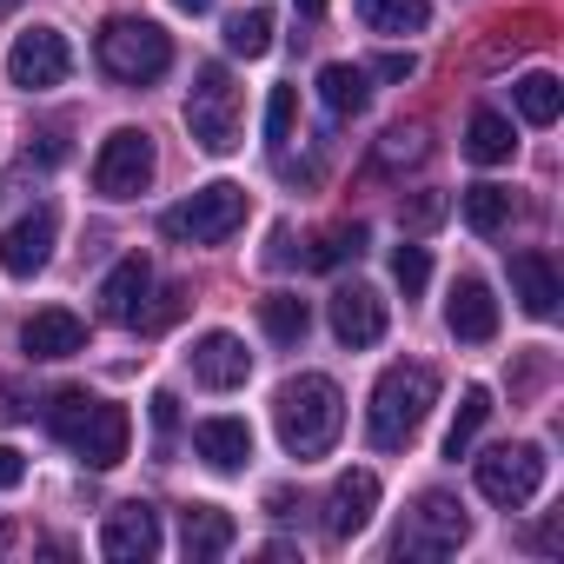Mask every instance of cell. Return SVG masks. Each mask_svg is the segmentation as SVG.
Instances as JSON below:
<instances>
[{"instance_id":"cell-1","label":"cell","mask_w":564,"mask_h":564,"mask_svg":"<svg viewBox=\"0 0 564 564\" xmlns=\"http://www.w3.org/2000/svg\"><path fill=\"white\" fill-rule=\"evenodd\" d=\"M272 425H279V445H286L293 458H326L346 432V399L326 372H300L279 386L272 399Z\"/></svg>"},{"instance_id":"cell-2","label":"cell","mask_w":564,"mask_h":564,"mask_svg":"<svg viewBox=\"0 0 564 564\" xmlns=\"http://www.w3.org/2000/svg\"><path fill=\"white\" fill-rule=\"evenodd\" d=\"M47 432H54L61 445H74L94 471H113V465L127 458V445H133V419H127V405H107V399H94V392H80V386L54 392V405H47Z\"/></svg>"},{"instance_id":"cell-3","label":"cell","mask_w":564,"mask_h":564,"mask_svg":"<svg viewBox=\"0 0 564 564\" xmlns=\"http://www.w3.org/2000/svg\"><path fill=\"white\" fill-rule=\"evenodd\" d=\"M438 405V372L432 366H386L379 386H372V405H366V438L379 452H405L425 419Z\"/></svg>"},{"instance_id":"cell-4","label":"cell","mask_w":564,"mask_h":564,"mask_svg":"<svg viewBox=\"0 0 564 564\" xmlns=\"http://www.w3.org/2000/svg\"><path fill=\"white\" fill-rule=\"evenodd\" d=\"M94 54H100V67H107L120 87H147V80H160V74L173 67V34H166L160 21H133V14H113V21L100 28Z\"/></svg>"},{"instance_id":"cell-5","label":"cell","mask_w":564,"mask_h":564,"mask_svg":"<svg viewBox=\"0 0 564 564\" xmlns=\"http://www.w3.org/2000/svg\"><path fill=\"white\" fill-rule=\"evenodd\" d=\"M186 133L199 140V153H232L239 147V87L219 61H206L193 74V94H186Z\"/></svg>"},{"instance_id":"cell-6","label":"cell","mask_w":564,"mask_h":564,"mask_svg":"<svg viewBox=\"0 0 564 564\" xmlns=\"http://www.w3.org/2000/svg\"><path fill=\"white\" fill-rule=\"evenodd\" d=\"M160 226H166L173 239H186V246H219V239H232V232L246 226V186L213 180V186H199L186 206H173Z\"/></svg>"},{"instance_id":"cell-7","label":"cell","mask_w":564,"mask_h":564,"mask_svg":"<svg viewBox=\"0 0 564 564\" xmlns=\"http://www.w3.org/2000/svg\"><path fill=\"white\" fill-rule=\"evenodd\" d=\"M153 173H160V153H153V133H140V127L107 133L94 153V193H107V199H140L153 186Z\"/></svg>"},{"instance_id":"cell-8","label":"cell","mask_w":564,"mask_h":564,"mask_svg":"<svg viewBox=\"0 0 564 564\" xmlns=\"http://www.w3.org/2000/svg\"><path fill=\"white\" fill-rule=\"evenodd\" d=\"M471 538V518H465V505L458 498H445V491H425L419 505H412V518H405V531H399V557H452L458 544Z\"/></svg>"},{"instance_id":"cell-9","label":"cell","mask_w":564,"mask_h":564,"mask_svg":"<svg viewBox=\"0 0 564 564\" xmlns=\"http://www.w3.org/2000/svg\"><path fill=\"white\" fill-rule=\"evenodd\" d=\"M478 491L498 505V511H518L544 491V452L538 445H498L478 458Z\"/></svg>"},{"instance_id":"cell-10","label":"cell","mask_w":564,"mask_h":564,"mask_svg":"<svg viewBox=\"0 0 564 564\" xmlns=\"http://www.w3.org/2000/svg\"><path fill=\"white\" fill-rule=\"evenodd\" d=\"M67 74H74V47H67L61 28H28V34L8 47V80H14L21 94H47V87H61Z\"/></svg>"},{"instance_id":"cell-11","label":"cell","mask_w":564,"mask_h":564,"mask_svg":"<svg viewBox=\"0 0 564 564\" xmlns=\"http://www.w3.org/2000/svg\"><path fill=\"white\" fill-rule=\"evenodd\" d=\"M160 511L153 505H140V498H127V505H113L107 511V524H100V557H113V564H147V557H160Z\"/></svg>"},{"instance_id":"cell-12","label":"cell","mask_w":564,"mask_h":564,"mask_svg":"<svg viewBox=\"0 0 564 564\" xmlns=\"http://www.w3.org/2000/svg\"><path fill=\"white\" fill-rule=\"evenodd\" d=\"M54 232H61V213H54V206H34L28 219H14L8 232H0V272L34 279V272L54 259Z\"/></svg>"},{"instance_id":"cell-13","label":"cell","mask_w":564,"mask_h":564,"mask_svg":"<svg viewBox=\"0 0 564 564\" xmlns=\"http://www.w3.org/2000/svg\"><path fill=\"white\" fill-rule=\"evenodd\" d=\"M372 511H379V478L372 471H339L333 478V498H326V538L333 544L359 538L372 524Z\"/></svg>"},{"instance_id":"cell-14","label":"cell","mask_w":564,"mask_h":564,"mask_svg":"<svg viewBox=\"0 0 564 564\" xmlns=\"http://www.w3.org/2000/svg\"><path fill=\"white\" fill-rule=\"evenodd\" d=\"M193 379H199L206 392H232V386H246V379H252V352H246V339H232V333H206V339L193 346Z\"/></svg>"},{"instance_id":"cell-15","label":"cell","mask_w":564,"mask_h":564,"mask_svg":"<svg viewBox=\"0 0 564 564\" xmlns=\"http://www.w3.org/2000/svg\"><path fill=\"white\" fill-rule=\"evenodd\" d=\"M445 326H452V339H465V346L498 339V300H491L485 279H458V286H452V300H445Z\"/></svg>"},{"instance_id":"cell-16","label":"cell","mask_w":564,"mask_h":564,"mask_svg":"<svg viewBox=\"0 0 564 564\" xmlns=\"http://www.w3.org/2000/svg\"><path fill=\"white\" fill-rule=\"evenodd\" d=\"M147 293H153V265H147L140 252H127V259L107 272V286H100V313H107L113 326H140Z\"/></svg>"},{"instance_id":"cell-17","label":"cell","mask_w":564,"mask_h":564,"mask_svg":"<svg viewBox=\"0 0 564 564\" xmlns=\"http://www.w3.org/2000/svg\"><path fill=\"white\" fill-rule=\"evenodd\" d=\"M511 300L531 313V319H557V300H564V286H557V265L544 259V252H511Z\"/></svg>"},{"instance_id":"cell-18","label":"cell","mask_w":564,"mask_h":564,"mask_svg":"<svg viewBox=\"0 0 564 564\" xmlns=\"http://www.w3.org/2000/svg\"><path fill=\"white\" fill-rule=\"evenodd\" d=\"M333 333H339V346H379L386 339V300L372 286H339L333 293Z\"/></svg>"},{"instance_id":"cell-19","label":"cell","mask_w":564,"mask_h":564,"mask_svg":"<svg viewBox=\"0 0 564 564\" xmlns=\"http://www.w3.org/2000/svg\"><path fill=\"white\" fill-rule=\"evenodd\" d=\"M21 346H28V359H74V352L87 346V326H80V313H67V306H41V313L21 326Z\"/></svg>"},{"instance_id":"cell-20","label":"cell","mask_w":564,"mask_h":564,"mask_svg":"<svg viewBox=\"0 0 564 564\" xmlns=\"http://www.w3.org/2000/svg\"><path fill=\"white\" fill-rule=\"evenodd\" d=\"M232 538H239L232 511H219V505H186V511H180V551H186V564L226 557V551H232Z\"/></svg>"},{"instance_id":"cell-21","label":"cell","mask_w":564,"mask_h":564,"mask_svg":"<svg viewBox=\"0 0 564 564\" xmlns=\"http://www.w3.org/2000/svg\"><path fill=\"white\" fill-rule=\"evenodd\" d=\"M193 452H199L213 471H246V458H252V425H246V419H199V425H193Z\"/></svg>"},{"instance_id":"cell-22","label":"cell","mask_w":564,"mask_h":564,"mask_svg":"<svg viewBox=\"0 0 564 564\" xmlns=\"http://www.w3.org/2000/svg\"><path fill=\"white\" fill-rule=\"evenodd\" d=\"M465 153H471L478 166H505V160L518 153V127H511L505 113L478 107V113H471V127H465Z\"/></svg>"},{"instance_id":"cell-23","label":"cell","mask_w":564,"mask_h":564,"mask_svg":"<svg viewBox=\"0 0 564 564\" xmlns=\"http://www.w3.org/2000/svg\"><path fill=\"white\" fill-rule=\"evenodd\" d=\"M458 213H465V226L471 232H505L511 226V213H518V199H511V186H491V180H478V186H465L458 193Z\"/></svg>"},{"instance_id":"cell-24","label":"cell","mask_w":564,"mask_h":564,"mask_svg":"<svg viewBox=\"0 0 564 564\" xmlns=\"http://www.w3.org/2000/svg\"><path fill=\"white\" fill-rule=\"evenodd\" d=\"M259 326H265V339H279V346H300V339L313 333V306H306L300 293H265V300H259Z\"/></svg>"},{"instance_id":"cell-25","label":"cell","mask_w":564,"mask_h":564,"mask_svg":"<svg viewBox=\"0 0 564 564\" xmlns=\"http://www.w3.org/2000/svg\"><path fill=\"white\" fill-rule=\"evenodd\" d=\"M319 100L346 120V113H366V100H372V87H366V67H352V61H333V67H319Z\"/></svg>"},{"instance_id":"cell-26","label":"cell","mask_w":564,"mask_h":564,"mask_svg":"<svg viewBox=\"0 0 564 564\" xmlns=\"http://www.w3.org/2000/svg\"><path fill=\"white\" fill-rule=\"evenodd\" d=\"M366 34H419L432 21V0H359Z\"/></svg>"},{"instance_id":"cell-27","label":"cell","mask_w":564,"mask_h":564,"mask_svg":"<svg viewBox=\"0 0 564 564\" xmlns=\"http://www.w3.org/2000/svg\"><path fill=\"white\" fill-rule=\"evenodd\" d=\"M511 100H518V113H524L531 127H551V120L564 113V80H557V74H524V80L511 87Z\"/></svg>"},{"instance_id":"cell-28","label":"cell","mask_w":564,"mask_h":564,"mask_svg":"<svg viewBox=\"0 0 564 564\" xmlns=\"http://www.w3.org/2000/svg\"><path fill=\"white\" fill-rule=\"evenodd\" d=\"M226 54H239V61H265V54H272V14H265V8L232 14V21H226Z\"/></svg>"},{"instance_id":"cell-29","label":"cell","mask_w":564,"mask_h":564,"mask_svg":"<svg viewBox=\"0 0 564 564\" xmlns=\"http://www.w3.org/2000/svg\"><path fill=\"white\" fill-rule=\"evenodd\" d=\"M485 419H491V392H485V386H471V392L458 399V412H452V432H445V458H465V452H471V438L485 432Z\"/></svg>"},{"instance_id":"cell-30","label":"cell","mask_w":564,"mask_h":564,"mask_svg":"<svg viewBox=\"0 0 564 564\" xmlns=\"http://www.w3.org/2000/svg\"><path fill=\"white\" fill-rule=\"evenodd\" d=\"M366 239H372V232L352 219V226H333V232H326L306 259H313V265H339V259H359V252H366Z\"/></svg>"},{"instance_id":"cell-31","label":"cell","mask_w":564,"mask_h":564,"mask_svg":"<svg viewBox=\"0 0 564 564\" xmlns=\"http://www.w3.org/2000/svg\"><path fill=\"white\" fill-rule=\"evenodd\" d=\"M419 160H425V133H419V127H392V133L379 140V166H386V173L419 166Z\"/></svg>"},{"instance_id":"cell-32","label":"cell","mask_w":564,"mask_h":564,"mask_svg":"<svg viewBox=\"0 0 564 564\" xmlns=\"http://www.w3.org/2000/svg\"><path fill=\"white\" fill-rule=\"evenodd\" d=\"M293 120H300V87H272V100H265V140L286 147L293 140Z\"/></svg>"},{"instance_id":"cell-33","label":"cell","mask_w":564,"mask_h":564,"mask_svg":"<svg viewBox=\"0 0 564 564\" xmlns=\"http://www.w3.org/2000/svg\"><path fill=\"white\" fill-rule=\"evenodd\" d=\"M392 279H399V293H405V300H419V293H425V279H432L425 246H399V252H392Z\"/></svg>"},{"instance_id":"cell-34","label":"cell","mask_w":564,"mask_h":564,"mask_svg":"<svg viewBox=\"0 0 564 564\" xmlns=\"http://www.w3.org/2000/svg\"><path fill=\"white\" fill-rule=\"evenodd\" d=\"M438 213H445V193H419V199H412V206H399V219H405V226H412V232H425V226H432V219H438Z\"/></svg>"},{"instance_id":"cell-35","label":"cell","mask_w":564,"mask_h":564,"mask_svg":"<svg viewBox=\"0 0 564 564\" xmlns=\"http://www.w3.org/2000/svg\"><path fill=\"white\" fill-rule=\"evenodd\" d=\"M372 74H379V80H412V74H419V54H379Z\"/></svg>"},{"instance_id":"cell-36","label":"cell","mask_w":564,"mask_h":564,"mask_svg":"<svg viewBox=\"0 0 564 564\" xmlns=\"http://www.w3.org/2000/svg\"><path fill=\"white\" fill-rule=\"evenodd\" d=\"M21 478H28V458H21L14 445H0V491H14Z\"/></svg>"},{"instance_id":"cell-37","label":"cell","mask_w":564,"mask_h":564,"mask_svg":"<svg viewBox=\"0 0 564 564\" xmlns=\"http://www.w3.org/2000/svg\"><path fill=\"white\" fill-rule=\"evenodd\" d=\"M153 425H160V432H173V425H180V405H173V392H153Z\"/></svg>"},{"instance_id":"cell-38","label":"cell","mask_w":564,"mask_h":564,"mask_svg":"<svg viewBox=\"0 0 564 564\" xmlns=\"http://www.w3.org/2000/svg\"><path fill=\"white\" fill-rule=\"evenodd\" d=\"M28 160H41V166H61V160H67V147H61V140H54V133H41V147H34V153H28Z\"/></svg>"},{"instance_id":"cell-39","label":"cell","mask_w":564,"mask_h":564,"mask_svg":"<svg viewBox=\"0 0 564 564\" xmlns=\"http://www.w3.org/2000/svg\"><path fill=\"white\" fill-rule=\"evenodd\" d=\"M21 419V392L14 386H0V425H14Z\"/></svg>"},{"instance_id":"cell-40","label":"cell","mask_w":564,"mask_h":564,"mask_svg":"<svg viewBox=\"0 0 564 564\" xmlns=\"http://www.w3.org/2000/svg\"><path fill=\"white\" fill-rule=\"evenodd\" d=\"M293 8H300V21H319V14H326V0H293Z\"/></svg>"},{"instance_id":"cell-41","label":"cell","mask_w":564,"mask_h":564,"mask_svg":"<svg viewBox=\"0 0 564 564\" xmlns=\"http://www.w3.org/2000/svg\"><path fill=\"white\" fill-rule=\"evenodd\" d=\"M173 8H180V14H206V8H213V0H173Z\"/></svg>"},{"instance_id":"cell-42","label":"cell","mask_w":564,"mask_h":564,"mask_svg":"<svg viewBox=\"0 0 564 564\" xmlns=\"http://www.w3.org/2000/svg\"><path fill=\"white\" fill-rule=\"evenodd\" d=\"M14 544V518H0V551H8Z\"/></svg>"},{"instance_id":"cell-43","label":"cell","mask_w":564,"mask_h":564,"mask_svg":"<svg viewBox=\"0 0 564 564\" xmlns=\"http://www.w3.org/2000/svg\"><path fill=\"white\" fill-rule=\"evenodd\" d=\"M14 8H21V0H0V21H8V14H14Z\"/></svg>"}]
</instances>
